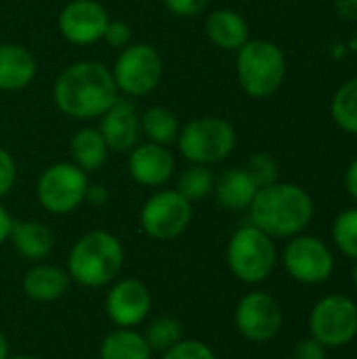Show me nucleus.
<instances>
[{
	"instance_id": "obj_2",
	"label": "nucleus",
	"mask_w": 357,
	"mask_h": 359,
	"mask_svg": "<svg viewBox=\"0 0 357 359\" xmlns=\"http://www.w3.org/2000/svg\"><path fill=\"white\" fill-rule=\"evenodd\" d=\"M314 200L307 189L282 181L261 187L248 206L250 223L274 240H290L303 233L314 219Z\"/></svg>"
},
{
	"instance_id": "obj_8",
	"label": "nucleus",
	"mask_w": 357,
	"mask_h": 359,
	"mask_svg": "<svg viewBox=\"0 0 357 359\" xmlns=\"http://www.w3.org/2000/svg\"><path fill=\"white\" fill-rule=\"evenodd\" d=\"M88 175L69 160L46 166L36 181V200L50 215H69L86 202Z\"/></svg>"
},
{
	"instance_id": "obj_32",
	"label": "nucleus",
	"mask_w": 357,
	"mask_h": 359,
	"mask_svg": "<svg viewBox=\"0 0 357 359\" xmlns=\"http://www.w3.org/2000/svg\"><path fill=\"white\" fill-rule=\"evenodd\" d=\"M162 4L175 17L194 19V17L202 15L208 8L210 0H162Z\"/></svg>"
},
{
	"instance_id": "obj_30",
	"label": "nucleus",
	"mask_w": 357,
	"mask_h": 359,
	"mask_svg": "<svg viewBox=\"0 0 357 359\" xmlns=\"http://www.w3.org/2000/svg\"><path fill=\"white\" fill-rule=\"evenodd\" d=\"M162 359H217L215 351L198 339H183L162 353Z\"/></svg>"
},
{
	"instance_id": "obj_16",
	"label": "nucleus",
	"mask_w": 357,
	"mask_h": 359,
	"mask_svg": "<svg viewBox=\"0 0 357 359\" xmlns=\"http://www.w3.org/2000/svg\"><path fill=\"white\" fill-rule=\"evenodd\" d=\"M126 156H128L126 158L128 177L141 187L158 189L166 185L173 179L175 168H177L175 154L166 145L143 141V143H137Z\"/></svg>"
},
{
	"instance_id": "obj_29",
	"label": "nucleus",
	"mask_w": 357,
	"mask_h": 359,
	"mask_svg": "<svg viewBox=\"0 0 357 359\" xmlns=\"http://www.w3.org/2000/svg\"><path fill=\"white\" fill-rule=\"evenodd\" d=\"M244 170L252 177V181L257 183V187H267V185H274L278 183L280 179V166L276 162L274 156L265 154V151H257L248 158Z\"/></svg>"
},
{
	"instance_id": "obj_33",
	"label": "nucleus",
	"mask_w": 357,
	"mask_h": 359,
	"mask_svg": "<svg viewBox=\"0 0 357 359\" xmlns=\"http://www.w3.org/2000/svg\"><path fill=\"white\" fill-rule=\"evenodd\" d=\"M17 181V162L13 154L0 147V200L15 187Z\"/></svg>"
},
{
	"instance_id": "obj_5",
	"label": "nucleus",
	"mask_w": 357,
	"mask_h": 359,
	"mask_svg": "<svg viewBox=\"0 0 357 359\" xmlns=\"http://www.w3.org/2000/svg\"><path fill=\"white\" fill-rule=\"evenodd\" d=\"M175 145L181 158H185L189 164L215 166L234 154L238 145V133L225 118L200 116L181 124Z\"/></svg>"
},
{
	"instance_id": "obj_28",
	"label": "nucleus",
	"mask_w": 357,
	"mask_h": 359,
	"mask_svg": "<svg viewBox=\"0 0 357 359\" xmlns=\"http://www.w3.org/2000/svg\"><path fill=\"white\" fill-rule=\"evenodd\" d=\"M332 240L345 257L357 261V208H347L335 219Z\"/></svg>"
},
{
	"instance_id": "obj_27",
	"label": "nucleus",
	"mask_w": 357,
	"mask_h": 359,
	"mask_svg": "<svg viewBox=\"0 0 357 359\" xmlns=\"http://www.w3.org/2000/svg\"><path fill=\"white\" fill-rule=\"evenodd\" d=\"M143 337H145L147 345L151 347V351L164 353L183 341V324L173 316H160L154 322H149Z\"/></svg>"
},
{
	"instance_id": "obj_35",
	"label": "nucleus",
	"mask_w": 357,
	"mask_h": 359,
	"mask_svg": "<svg viewBox=\"0 0 357 359\" xmlns=\"http://www.w3.org/2000/svg\"><path fill=\"white\" fill-rule=\"evenodd\" d=\"M86 202L90 206H105L109 202V189L105 185H88L86 189Z\"/></svg>"
},
{
	"instance_id": "obj_4",
	"label": "nucleus",
	"mask_w": 357,
	"mask_h": 359,
	"mask_svg": "<svg viewBox=\"0 0 357 359\" xmlns=\"http://www.w3.org/2000/svg\"><path fill=\"white\" fill-rule=\"evenodd\" d=\"M236 76L250 99L274 97L286 78V55L271 40L250 38L236 50Z\"/></svg>"
},
{
	"instance_id": "obj_31",
	"label": "nucleus",
	"mask_w": 357,
	"mask_h": 359,
	"mask_svg": "<svg viewBox=\"0 0 357 359\" xmlns=\"http://www.w3.org/2000/svg\"><path fill=\"white\" fill-rule=\"evenodd\" d=\"M103 42L116 50H122L126 48L130 42H133V29L126 21H120V19H109L107 25H105V32H103Z\"/></svg>"
},
{
	"instance_id": "obj_23",
	"label": "nucleus",
	"mask_w": 357,
	"mask_h": 359,
	"mask_svg": "<svg viewBox=\"0 0 357 359\" xmlns=\"http://www.w3.org/2000/svg\"><path fill=\"white\" fill-rule=\"evenodd\" d=\"M181 133L179 116L166 105H151L141 111V137L158 145H175Z\"/></svg>"
},
{
	"instance_id": "obj_40",
	"label": "nucleus",
	"mask_w": 357,
	"mask_h": 359,
	"mask_svg": "<svg viewBox=\"0 0 357 359\" xmlns=\"http://www.w3.org/2000/svg\"><path fill=\"white\" fill-rule=\"evenodd\" d=\"M351 280H353V286H356L357 290V261L356 265H353V269H351Z\"/></svg>"
},
{
	"instance_id": "obj_21",
	"label": "nucleus",
	"mask_w": 357,
	"mask_h": 359,
	"mask_svg": "<svg viewBox=\"0 0 357 359\" xmlns=\"http://www.w3.org/2000/svg\"><path fill=\"white\" fill-rule=\"evenodd\" d=\"M109 147L97 126H82L69 139V162L86 175L97 172L109 158Z\"/></svg>"
},
{
	"instance_id": "obj_9",
	"label": "nucleus",
	"mask_w": 357,
	"mask_h": 359,
	"mask_svg": "<svg viewBox=\"0 0 357 359\" xmlns=\"http://www.w3.org/2000/svg\"><path fill=\"white\" fill-rule=\"evenodd\" d=\"M191 217V202H187L177 189H158L143 202L139 225L151 240L168 242L187 231Z\"/></svg>"
},
{
	"instance_id": "obj_3",
	"label": "nucleus",
	"mask_w": 357,
	"mask_h": 359,
	"mask_svg": "<svg viewBox=\"0 0 357 359\" xmlns=\"http://www.w3.org/2000/svg\"><path fill=\"white\" fill-rule=\"evenodd\" d=\"M124 265V246L118 236L105 229H93L80 236L67 255V273L72 282L84 288H103L112 284Z\"/></svg>"
},
{
	"instance_id": "obj_39",
	"label": "nucleus",
	"mask_w": 357,
	"mask_h": 359,
	"mask_svg": "<svg viewBox=\"0 0 357 359\" xmlns=\"http://www.w3.org/2000/svg\"><path fill=\"white\" fill-rule=\"evenodd\" d=\"M0 359H8V341L2 332H0Z\"/></svg>"
},
{
	"instance_id": "obj_1",
	"label": "nucleus",
	"mask_w": 357,
	"mask_h": 359,
	"mask_svg": "<svg viewBox=\"0 0 357 359\" xmlns=\"http://www.w3.org/2000/svg\"><path fill=\"white\" fill-rule=\"evenodd\" d=\"M120 97L112 69L99 59L69 63L53 84L55 107L78 122L99 120L101 114Z\"/></svg>"
},
{
	"instance_id": "obj_13",
	"label": "nucleus",
	"mask_w": 357,
	"mask_h": 359,
	"mask_svg": "<svg viewBox=\"0 0 357 359\" xmlns=\"http://www.w3.org/2000/svg\"><path fill=\"white\" fill-rule=\"evenodd\" d=\"M109 19L107 8L99 0H69L59 11L57 29L74 46H93L103 40Z\"/></svg>"
},
{
	"instance_id": "obj_7",
	"label": "nucleus",
	"mask_w": 357,
	"mask_h": 359,
	"mask_svg": "<svg viewBox=\"0 0 357 359\" xmlns=\"http://www.w3.org/2000/svg\"><path fill=\"white\" fill-rule=\"evenodd\" d=\"M109 69L122 97L141 99L158 88L164 76V61L154 44L130 42L126 48L118 50V57Z\"/></svg>"
},
{
	"instance_id": "obj_15",
	"label": "nucleus",
	"mask_w": 357,
	"mask_h": 359,
	"mask_svg": "<svg viewBox=\"0 0 357 359\" xmlns=\"http://www.w3.org/2000/svg\"><path fill=\"white\" fill-rule=\"evenodd\" d=\"M112 154H128L137 143H141V111L135 99L118 97L99 118L97 124Z\"/></svg>"
},
{
	"instance_id": "obj_34",
	"label": "nucleus",
	"mask_w": 357,
	"mask_h": 359,
	"mask_svg": "<svg viewBox=\"0 0 357 359\" xmlns=\"http://www.w3.org/2000/svg\"><path fill=\"white\" fill-rule=\"evenodd\" d=\"M290 359H326V347L309 337V339H303L292 349V358Z\"/></svg>"
},
{
	"instance_id": "obj_6",
	"label": "nucleus",
	"mask_w": 357,
	"mask_h": 359,
	"mask_svg": "<svg viewBox=\"0 0 357 359\" xmlns=\"http://www.w3.org/2000/svg\"><path fill=\"white\" fill-rule=\"evenodd\" d=\"M227 267L244 284H263L278 265V248L259 227L244 225L227 242Z\"/></svg>"
},
{
	"instance_id": "obj_11",
	"label": "nucleus",
	"mask_w": 357,
	"mask_h": 359,
	"mask_svg": "<svg viewBox=\"0 0 357 359\" xmlns=\"http://www.w3.org/2000/svg\"><path fill=\"white\" fill-rule=\"evenodd\" d=\"M282 265L286 273L305 286L328 282L335 271V257L330 246L316 236H295L282 250Z\"/></svg>"
},
{
	"instance_id": "obj_19",
	"label": "nucleus",
	"mask_w": 357,
	"mask_h": 359,
	"mask_svg": "<svg viewBox=\"0 0 357 359\" xmlns=\"http://www.w3.org/2000/svg\"><path fill=\"white\" fill-rule=\"evenodd\" d=\"M204 32L210 44L221 50H238L250 40L248 21L234 8H217L204 21Z\"/></svg>"
},
{
	"instance_id": "obj_38",
	"label": "nucleus",
	"mask_w": 357,
	"mask_h": 359,
	"mask_svg": "<svg viewBox=\"0 0 357 359\" xmlns=\"http://www.w3.org/2000/svg\"><path fill=\"white\" fill-rule=\"evenodd\" d=\"M13 217L8 215V210L0 204V244L2 242H6L8 240V236H11V227H13Z\"/></svg>"
},
{
	"instance_id": "obj_25",
	"label": "nucleus",
	"mask_w": 357,
	"mask_h": 359,
	"mask_svg": "<svg viewBox=\"0 0 357 359\" xmlns=\"http://www.w3.org/2000/svg\"><path fill=\"white\" fill-rule=\"evenodd\" d=\"M330 114L341 130L357 137V76L339 86L330 103Z\"/></svg>"
},
{
	"instance_id": "obj_12",
	"label": "nucleus",
	"mask_w": 357,
	"mask_h": 359,
	"mask_svg": "<svg viewBox=\"0 0 357 359\" xmlns=\"http://www.w3.org/2000/svg\"><path fill=\"white\" fill-rule=\"evenodd\" d=\"M238 332L250 343H269L282 330V307L280 303L263 290H252L244 294L236 307L234 316Z\"/></svg>"
},
{
	"instance_id": "obj_20",
	"label": "nucleus",
	"mask_w": 357,
	"mask_h": 359,
	"mask_svg": "<svg viewBox=\"0 0 357 359\" xmlns=\"http://www.w3.org/2000/svg\"><path fill=\"white\" fill-rule=\"evenodd\" d=\"M259 187L244 168H227L215 177L213 196L221 208L227 210H248Z\"/></svg>"
},
{
	"instance_id": "obj_18",
	"label": "nucleus",
	"mask_w": 357,
	"mask_h": 359,
	"mask_svg": "<svg viewBox=\"0 0 357 359\" xmlns=\"http://www.w3.org/2000/svg\"><path fill=\"white\" fill-rule=\"evenodd\" d=\"M69 273L50 263H36L23 273V294L34 303H55L69 290Z\"/></svg>"
},
{
	"instance_id": "obj_17",
	"label": "nucleus",
	"mask_w": 357,
	"mask_h": 359,
	"mask_svg": "<svg viewBox=\"0 0 357 359\" xmlns=\"http://www.w3.org/2000/svg\"><path fill=\"white\" fill-rule=\"evenodd\" d=\"M38 74L34 53L17 42H0V93L27 88Z\"/></svg>"
},
{
	"instance_id": "obj_10",
	"label": "nucleus",
	"mask_w": 357,
	"mask_h": 359,
	"mask_svg": "<svg viewBox=\"0 0 357 359\" xmlns=\"http://www.w3.org/2000/svg\"><path fill=\"white\" fill-rule=\"evenodd\" d=\"M309 332L326 349H341L357 337V303L345 294H328L309 313Z\"/></svg>"
},
{
	"instance_id": "obj_41",
	"label": "nucleus",
	"mask_w": 357,
	"mask_h": 359,
	"mask_svg": "<svg viewBox=\"0 0 357 359\" xmlns=\"http://www.w3.org/2000/svg\"><path fill=\"white\" fill-rule=\"evenodd\" d=\"M8 359H38V358H32V355H8Z\"/></svg>"
},
{
	"instance_id": "obj_22",
	"label": "nucleus",
	"mask_w": 357,
	"mask_h": 359,
	"mask_svg": "<svg viewBox=\"0 0 357 359\" xmlns=\"http://www.w3.org/2000/svg\"><path fill=\"white\" fill-rule=\"evenodd\" d=\"M8 240L27 261H44L55 246L53 231L40 221H13Z\"/></svg>"
},
{
	"instance_id": "obj_14",
	"label": "nucleus",
	"mask_w": 357,
	"mask_h": 359,
	"mask_svg": "<svg viewBox=\"0 0 357 359\" xmlns=\"http://www.w3.org/2000/svg\"><path fill=\"white\" fill-rule=\"evenodd\" d=\"M149 288L137 278L114 280L105 297V313L116 328H137L151 311Z\"/></svg>"
},
{
	"instance_id": "obj_37",
	"label": "nucleus",
	"mask_w": 357,
	"mask_h": 359,
	"mask_svg": "<svg viewBox=\"0 0 357 359\" xmlns=\"http://www.w3.org/2000/svg\"><path fill=\"white\" fill-rule=\"evenodd\" d=\"M345 189H347V194L357 202V158L347 166V170H345Z\"/></svg>"
},
{
	"instance_id": "obj_36",
	"label": "nucleus",
	"mask_w": 357,
	"mask_h": 359,
	"mask_svg": "<svg viewBox=\"0 0 357 359\" xmlns=\"http://www.w3.org/2000/svg\"><path fill=\"white\" fill-rule=\"evenodd\" d=\"M332 6L339 17L347 21H357V0H332Z\"/></svg>"
},
{
	"instance_id": "obj_42",
	"label": "nucleus",
	"mask_w": 357,
	"mask_h": 359,
	"mask_svg": "<svg viewBox=\"0 0 357 359\" xmlns=\"http://www.w3.org/2000/svg\"><path fill=\"white\" fill-rule=\"evenodd\" d=\"M242 2H250V0H242Z\"/></svg>"
},
{
	"instance_id": "obj_24",
	"label": "nucleus",
	"mask_w": 357,
	"mask_h": 359,
	"mask_svg": "<svg viewBox=\"0 0 357 359\" xmlns=\"http://www.w3.org/2000/svg\"><path fill=\"white\" fill-rule=\"evenodd\" d=\"M151 347L135 328H116L99 347V359H151Z\"/></svg>"
},
{
	"instance_id": "obj_26",
	"label": "nucleus",
	"mask_w": 357,
	"mask_h": 359,
	"mask_svg": "<svg viewBox=\"0 0 357 359\" xmlns=\"http://www.w3.org/2000/svg\"><path fill=\"white\" fill-rule=\"evenodd\" d=\"M187 202H200L208 196H213L215 189V175L210 170V166H200V164H189V168H185L179 179H177V187H175Z\"/></svg>"
}]
</instances>
